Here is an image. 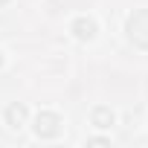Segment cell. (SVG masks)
Wrapping results in <instances>:
<instances>
[{"mask_svg": "<svg viewBox=\"0 0 148 148\" xmlns=\"http://www.w3.org/2000/svg\"><path fill=\"white\" fill-rule=\"evenodd\" d=\"M73 29H76L79 38H93V23H90V21H76Z\"/></svg>", "mask_w": 148, "mask_h": 148, "instance_id": "obj_1", "label": "cell"}, {"mask_svg": "<svg viewBox=\"0 0 148 148\" xmlns=\"http://www.w3.org/2000/svg\"><path fill=\"white\" fill-rule=\"evenodd\" d=\"M21 119H23V108H18V105L9 108V122H21Z\"/></svg>", "mask_w": 148, "mask_h": 148, "instance_id": "obj_2", "label": "cell"}]
</instances>
